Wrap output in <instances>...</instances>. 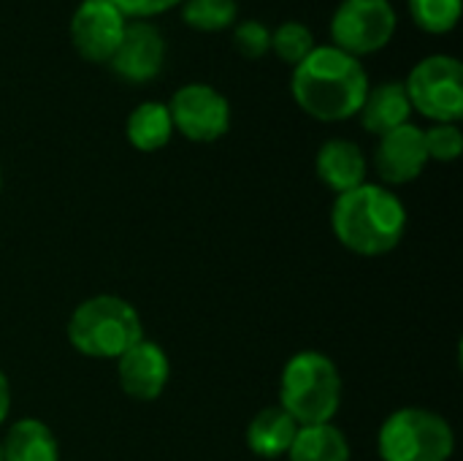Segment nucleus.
<instances>
[{"label":"nucleus","mask_w":463,"mask_h":461,"mask_svg":"<svg viewBox=\"0 0 463 461\" xmlns=\"http://www.w3.org/2000/svg\"><path fill=\"white\" fill-rule=\"evenodd\" d=\"M125 19H138V22H149L157 14H165L176 5H182L184 0H111Z\"/></svg>","instance_id":"24"},{"label":"nucleus","mask_w":463,"mask_h":461,"mask_svg":"<svg viewBox=\"0 0 463 461\" xmlns=\"http://www.w3.org/2000/svg\"><path fill=\"white\" fill-rule=\"evenodd\" d=\"M412 111L434 122H458L463 117V65L453 54H429L412 65L404 82Z\"/></svg>","instance_id":"6"},{"label":"nucleus","mask_w":463,"mask_h":461,"mask_svg":"<svg viewBox=\"0 0 463 461\" xmlns=\"http://www.w3.org/2000/svg\"><path fill=\"white\" fill-rule=\"evenodd\" d=\"M342 405V375L336 364L317 353H296L279 378V408L298 427L331 424Z\"/></svg>","instance_id":"3"},{"label":"nucleus","mask_w":463,"mask_h":461,"mask_svg":"<svg viewBox=\"0 0 463 461\" xmlns=\"http://www.w3.org/2000/svg\"><path fill=\"white\" fill-rule=\"evenodd\" d=\"M298 424L282 408H263L247 427V446L260 459H279L290 451Z\"/></svg>","instance_id":"15"},{"label":"nucleus","mask_w":463,"mask_h":461,"mask_svg":"<svg viewBox=\"0 0 463 461\" xmlns=\"http://www.w3.org/2000/svg\"><path fill=\"white\" fill-rule=\"evenodd\" d=\"M369 87L372 84L361 60L334 43L315 46L293 68L290 79L296 103L320 122H342L355 117Z\"/></svg>","instance_id":"1"},{"label":"nucleus","mask_w":463,"mask_h":461,"mask_svg":"<svg viewBox=\"0 0 463 461\" xmlns=\"http://www.w3.org/2000/svg\"><path fill=\"white\" fill-rule=\"evenodd\" d=\"M315 33L304 24V22H282L277 30H271V52L288 62V65H298L312 49H315Z\"/></svg>","instance_id":"21"},{"label":"nucleus","mask_w":463,"mask_h":461,"mask_svg":"<svg viewBox=\"0 0 463 461\" xmlns=\"http://www.w3.org/2000/svg\"><path fill=\"white\" fill-rule=\"evenodd\" d=\"M315 168L320 182L339 196L366 182V158L361 147L350 139H328L317 149Z\"/></svg>","instance_id":"13"},{"label":"nucleus","mask_w":463,"mask_h":461,"mask_svg":"<svg viewBox=\"0 0 463 461\" xmlns=\"http://www.w3.org/2000/svg\"><path fill=\"white\" fill-rule=\"evenodd\" d=\"M236 16H239L236 0H184L182 3L184 24L201 33H220L231 27Z\"/></svg>","instance_id":"19"},{"label":"nucleus","mask_w":463,"mask_h":461,"mask_svg":"<svg viewBox=\"0 0 463 461\" xmlns=\"http://www.w3.org/2000/svg\"><path fill=\"white\" fill-rule=\"evenodd\" d=\"M429 166L426 139L423 130L412 122L383 133L374 147V168L388 185H407L415 182L423 168Z\"/></svg>","instance_id":"11"},{"label":"nucleus","mask_w":463,"mask_h":461,"mask_svg":"<svg viewBox=\"0 0 463 461\" xmlns=\"http://www.w3.org/2000/svg\"><path fill=\"white\" fill-rule=\"evenodd\" d=\"M396 8L391 0H342L331 16L334 46L353 54H374L396 35Z\"/></svg>","instance_id":"7"},{"label":"nucleus","mask_w":463,"mask_h":461,"mask_svg":"<svg viewBox=\"0 0 463 461\" xmlns=\"http://www.w3.org/2000/svg\"><path fill=\"white\" fill-rule=\"evenodd\" d=\"M0 461H3V448H0Z\"/></svg>","instance_id":"27"},{"label":"nucleus","mask_w":463,"mask_h":461,"mask_svg":"<svg viewBox=\"0 0 463 461\" xmlns=\"http://www.w3.org/2000/svg\"><path fill=\"white\" fill-rule=\"evenodd\" d=\"M358 114H361V125L374 136H383L407 125L412 114V103L407 98L404 82L393 79V82H380L377 87H369Z\"/></svg>","instance_id":"14"},{"label":"nucleus","mask_w":463,"mask_h":461,"mask_svg":"<svg viewBox=\"0 0 463 461\" xmlns=\"http://www.w3.org/2000/svg\"><path fill=\"white\" fill-rule=\"evenodd\" d=\"M429 160L453 163L463 152V133L456 122H437L434 128L423 130Z\"/></svg>","instance_id":"22"},{"label":"nucleus","mask_w":463,"mask_h":461,"mask_svg":"<svg viewBox=\"0 0 463 461\" xmlns=\"http://www.w3.org/2000/svg\"><path fill=\"white\" fill-rule=\"evenodd\" d=\"M407 5L412 22L431 35L450 33L461 19V0H407Z\"/></svg>","instance_id":"20"},{"label":"nucleus","mask_w":463,"mask_h":461,"mask_svg":"<svg viewBox=\"0 0 463 461\" xmlns=\"http://www.w3.org/2000/svg\"><path fill=\"white\" fill-rule=\"evenodd\" d=\"M331 226L350 253L377 258L396 250L404 239L407 209L388 187L364 182L336 198Z\"/></svg>","instance_id":"2"},{"label":"nucleus","mask_w":463,"mask_h":461,"mask_svg":"<svg viewBox=\"0 0 463 461\" xmlns=\"http://www.w3.org/2000/svg\"><path fill=\"white\" fill-rule=\"evenodd\" d=\"M165 106L174 130H179L190 141L212 144L222 139L231 128V103L212 84H201V82L184 84L171 95V103Z\"/></svg>","instance_id":"8"},{"label":"nucleus","mask_w":463,"mask_h":461,"mask_svg":"<svg viewBox=\"0 0 463 461\" xmlns=\"http://www.w3.org/2000/svg\"><path fill=\"white\" fill-rule=\"evenodd\" d=\"M125 133H128L130 147L138 149V152H157V149H163L171 141V136H174V122H171L168 106L160 103V101L138 103L130 111V117H128Z\"/></svg>","instance_id":"17"},{"label":"nucleus","mask_w":463,"mask_h":461,"mask_svg":"<svg viewBox=\"0 0 463 461\" xmlns=\"http://www.w3.org/2000/svg\"><path fill=\"white\" fill-rule=\"evenodd\" d=\"M288 456L290 461H350V443L334 424L298 427Z\"/></svg>","instance_id":"18"},{"label":"nucleus","mask_w":463,"mask_h":461,"mask_svg":"<svg viewBox=\"0 0 463 461\" xmlns=\"http://www.w3.org/2000/svg\"><path fill=\"white\" fill-rule=\"evenodd\" d=\"M128 19L111 0H81L71 16V43L87 62H106L114 57Z\"/></svg>","instance_id":"9"},{"label":"nucleus","mask_w":463,"mask_h":461,"mask_svg":"<svg viewBox=\"0 0 463 461\" xmlns=\"http://www.w3.org/2000/svg\"><path fill=\"white\" fill-rule=\"evenodd\" d=\"M377 443L383 461H450L456 451L450 424L423 408H402L391 413Z\"/></svg>","instance_id":"5"},{"label":"nucleus","mask_w":463,"mask_h":461,"mask_svg":"<svg viewBox=\"0 0 463 461\" xmlns=\"http://www.w3.org/2000/svg\"><path fill=\"white\" fill-rule=\"evenodd\" d=\"M117 378L130 399L152 402L165 391L171 378V364L160 345L141 340L117 359Z\"/></svg>","instance_id":"12"},{"label":"nucleus","mask_w":463,"mask_h":461,"mask_svg":"<svg viewBox=\"0 0 463 461\" xmlns=\"http://www.w3.org/2000/svg\"><path fill=\"white\" fill-rule=\"evenodd\" d=\"M111 71L130 82V84H146L152 82L163 65H165V38L152 22L128 19L125 35L109 60Z\"/></svg>","instance_id":"10"},{"label":"nucleus","mask_w":463,"mask_h":461,"mask_svg":"<svg viewBox=\"0 0 463 461\" xmlns=\"http://www.w3.org/2000/svg\"><path fill=\"white\" fill-rule=\"evenodd\" d=\"M0 190H3V174H0Z\"/></svg>","instance_id":"26"},{"label":"nucleus","mask_w":463,"mask_h":461,"mask_svg":"<svg viewBox=\"0 0 463 461\" xmlns=\"http://www.w3.org/2000/svg\"><path fill=\"white\" fill-rule=\"evenodd\" d=\"M8 410H11V386L8 378L0 372V424L8 418Z\"/></svg>","instance_id":"25"},{"label":"nucleus","mask_w":463,"mask_h":461,"mask_svg":"<svg viewBox=\"0 0 463 461\" xmlns=\"http://www.w3.org/2000/svg\"><path fill=\"white\" fill-rule=\"evenodd\" d=\"M68 340L87 359L117 361L144 340V326L130 302L100 293L84 299L73 310L68 321Z\"/></svg>","instance_id":"4"},{"label":"nucleus","mask_w":463,"mask_h":461,"mask_svg":"<svg viewBox=\"0 0 463 461\" xmlns=\"http://www.w3.org/2000/svg\"><path fill=\"white\" fill-rule=\"evenodd\" d=\"M0 448L3 461H60L54 432L38 418H22L11 424Z\"/></svg>","instance_id":"16"},{"label":"nucleus","mask_w":463,"mask_h":461,"mask_svg":"<svg viewBox=\"0 0 463 461\" xmlns=\"http://www.w3.org/2000/svg\"><path fill=\"white\" fill-rule=\"evenodd\" d=\"M233 43L244 57L260 60L271 49V30L258 19H247L233 30Z\"/></svg>","instance_id":"23"}]
</instances>
